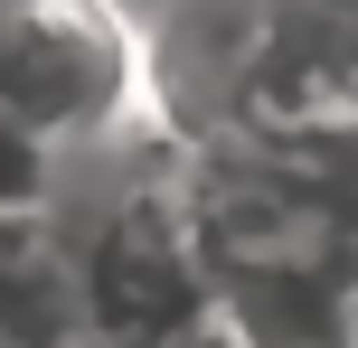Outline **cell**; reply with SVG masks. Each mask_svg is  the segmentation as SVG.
<instances>
[{"label": "cell", "mask_w": 358, "mask_h": 348, "mask_svg": "<svg viewBox=\"0 0 358 348\" xmlns=\"http://www.w3.org/2000/svg\"><path fill=\"white\" fill-rule=\"evenodd\" d=\"M0 113L66 160L161 132L142 29L113 0H0Z\"/></svg>", "instance_id": "1"}, {"label": "cell", "mask_w": 358, "mask_h": 348, "mask_svg": "<svg viewBox=\"0 0 358 348\" xmlns=\"http://www.w3.org/2000/svg\"><path fill=\"white\" fill-rule=\"evenodd\" d=\"M76 282H85V339L94 348H179V339L217 330L227 282H217V255L198 236L189 169L113 188L104 217L76 245Z\"/></svg>", "instance_id": "2"}, {"label": "cell", "mask_w": 358, "mask_h": 348, "mask_svg": "<svg viewBox=\"0 0 358 348\" xmlns=\"http://www.w3.org/2000/svg\"><path fill=\"white\" fill-rule=\"evenodd\" d=\"M57 188H66V151L0 113V217H57Z\"/></svg>", "instance_id": "3"}, {"label": "cell", "mask_w": 358, "mask_h": 348, "mask_svg": "<svg viewBox=\"0 0 358 348\" xmlns=\"http://www.w3.org/2000/svg\"><path fill=\"white\" fill-rule=\"evenodd\" d=\"M340 348H358V255L340 264Z\"/></svg>", "instance_id": "4"}, {"label": "cell", "mask_w": 358, "mask_h": 348, "mask_svg": "<svg viewBox=\"0 0 358 348\" xmlns=\"http://www.w3.org/2000/svg\"><path fill=\"white\" fill-rule=\"evenodd\" d=\"M113 10H123L132 29H151V19H161V10H179V0H113Z\"/></svg>", "instance_id": "5"}, {"label": "cell", "mask_w": 358, "mask_h": 348, "mask_svg": "<svg viewBox=\"0 0 358 348\" xmlns=\"http://www.w3.org/2000/svg\"><path fill=\"white\" fill-rule=\"evenodd\" d=\"M0 348H38V339H19V330H0Z\"/></svg>", "instance_id": "6"}]
</instances>
